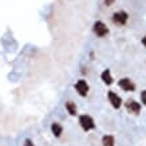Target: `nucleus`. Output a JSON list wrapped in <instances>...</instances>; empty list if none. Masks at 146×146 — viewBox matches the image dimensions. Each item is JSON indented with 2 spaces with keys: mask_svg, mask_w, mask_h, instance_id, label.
Wrapping results in <instances>:
<instances>
[{
  "mask_svg": "<svg viewBox=\"0 0 146 146\" xmlns=\"http://www.w3.org/2000/svg\"><path fill=\"white\" fill-rule=\"evenodd\" d=\"M75 90L78 91V94L79 95H82V97H86L87 95V93H89V84H87V82L83 79L78 80L75 83Z\"/></svg>",
  "mask_w": 146,
  "mask_h": 146,
  "instance_id": "20e7f679",
  "label": "nucleus"
},
{
  "mask_svg": "<svg viewBox=\"0 0 146 146\" xmlns=\"http://www.w3.org/2000/svg\"><path fill=\"white\" fill-rule=\"evenodd\" d=\"M102 80L105 82L106 84H111L113 83V76H111L110 74V70H105L103 72H102V75H101Z\"/></svg>",
  "mask_w": 146,
  "mask_h": 146,
  "instance_id": "1a4fd4ad",
  "label": "nucleus"
},
{
  "mask_svg": "<svg viewBox=\"0 0 146 146\" xmlns=\"http://www.w3.org/2000/svg\"><path fill=\"white\" fill-rule=\"evenodd\" d=\"M118 84H119V87L123 90V91H134V90H135V84L129 79V78L121 79L119 82H118Z\"/></svg>",
  "mask_w": 146,
  "mask_h": 146,
  "instance_id": "423d86ee",
  "label": "nucleus"
},
{
  "mask_svg": "<svg viewBox=\"0 0 146 146\" xmlns=\"http://www.w3.org/2000/svg\"><path fill=\"white\" fill-rule=\"evenodd\" d=\"M107 98H109V102L111 103V106L114 107V109H119L121 107V105H122V99H121L119 95H117L114 91H109Z\"/></svg>",
  "mask_w": 146,
  "mask_h": 146,
  "instance_id": "39448f33",
  "label": "nucleus"
},
{
  "mask_svg": "<svg viewBox=\"0 0 146 146\" xmlns=\"http://www.w3.org/2000/svg\"><path fill=\"white\" fill-rule=\"evenodd\" d=\"M141 99H142V102H143V105L146 106V90L141 93Z\"/></svg>",
  "mask_w": 146,
  "mask_h": 146,
  "instance_id": "f8f14e48",
  "label": "nucleus"
},
{
  "mask_svg": "<svg viewBox=\"0 0 146 146\" xmlns=\"http://www.w3.org/2000/svg\"><path fill=\"white\" fill-rule=\"evenodd\" d=\"M94 32L98 38H103L109 34V28L103 22H95L94 23Z\"/></svg>",
  "mask_w": 146,
  "mask_h": 146,
  "instance_id": "f03ea898",
  "label": "nucleus"
},
{
  "mask_svg": "<svg viewBox=\"0 0 146 146\" xmlns=\"http://www.w3.org/2000/svg\"><path fill=\"white\" fill-rule=\"evenodd\" d=\"M102 145L103 146H114V137L113 135H105L102 138Z\"/></svg>",
  "mask_w": 146,
  "mask_h": 146,
  "instance_id": "9b49d317",
  "label": "nucleus"
},
{
  "mask_svg": "<svg viewBox=\"0 0 146 146\" xmlns=\"http://www.w3.org/2000/svg\"><path fill=\"white\" fill-rule=\"evenodd\" d=\"M113 3H114V0H105V4L106 5H111Z\"/></svg>",
  "mask_w": 146,
  "mask_h": 146,
  "instance_id": "4468645a",
  "label": "nucleus"
},
{
  "mask_svg": "<svg viewBox=\"0 0 146 146\" xmlns=\"http://www.w3.org/2000/svg\"><path fill=\"white\" fill-rule=\"evenodd\" d=\"M51 131H52V134L55 137H60V134L63 133V127L59 123L54 122V123L51 125Z\"/></svg>",
  "mask_w": 146,
  "mask_h": 146,
  "instance_id": "6e6552de",
  "label": "nucleus"
},
{
  "mask_svg": "<svg viewBox=\"0 0 146 146\" xmlns=\"http://www.w3.org/2000/svg\"><path fill=\"white\" fill-rule=\"evenodd\" d=\"M66 109H67V111H68L71 115L76 114V105L72 101H67L66 102Z\"/></svg>",
  "mask_w": 146,
  "mask_h": 146,
  "instance_id": "9d476101",
  "label": "nucleus"
},
{
  "mask_svg": "<svg viewBox=\"0 0 146 146\" xmlns=\"http://www.w3.org/2000/svg\"><path fill=\"white\" fill-rule=\"evenodd\" d=\"M126 109H127L130 113H133V114H138L139 111H141V105L135 101H129L126 103Z\"/></svg>",
  "mask_w": 146,
  "mask_h": 146,
  "instance_id": "0eeeda50",
  "label": "nucleus"
},
{
  "mask_svg": "<svg viewBox=\"0 0 146 146\" xmlns=\"http://www.w3.org/2000/svg\"><path fill=\"white\" fill-rule=\"evenodd\" d=\"M79 123L82 126L84 131H89V130H93L95 127V123H94V119L90 117V115H80L79 117Z\"/></svg>",
  "mask_w": 146,
  "mask_h": 146,
  "instance_id": "f257e3e1",
  "label": "nucleus"
},
{
  "mask_svg": "<svg viewBox=\"0 0 146 146\" xmlns=\"http://www.w3.org/2000/svg\"><path fill=\"white\" fill-rule=\"evenodd\" d=\"M142 44H143V46H145V47H146V36H145V38H143V39H142Z\"/></svg>",
  "mask_w": 146,
  "mask_h": 146,
  "instance_id": "2eb2a0df",
  "label": "nucleus"
},
{
  "mask_svg": "<svg viewBox=\"0 0 146 146\" xmlns=\"http://www.w3.org/2000/svg\"><path fill=\"white\" fill-rule=\"evenodd\" d=\"M127 19H129V15L125 12V11H119V12H115L114 15H113V22H114L115 24H118V26L126 24Z\"/></svg>",
  "mask_w": 146,
  "mask_h": 146,
  "instance_id": "7ed1b4c3",
  "label": "nucleus"
},
{
  "mask_svg": "<svg viewBox=\"0 0 146 146\" xmlns=\"http://www.w3.org/2000/svg\"><path fill=\"white\" fill-rule=\"evenodd\" d=\"M24 146H35V145L32 143L31 139H26V142H24Z\"/></svg>",
  "mask_w": 146,
  "mask_h": 146,
  "instance_id": "ddd939ff",
  "label": "nucleus"
}]
</instances>
